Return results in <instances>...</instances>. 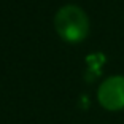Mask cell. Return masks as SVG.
I'll return each mask as SVG.
<instances>
[{
    "instance_id": "1",
    "label": "cell",
    "mask_w": 124,
    "mask_h": 124,
    "mask_svg": "<svg viewBox=\"0 0 124 124\" xmlns=\"http://www.w3.org/2000/svg\"><path fill=\"white\" fill-rule=\"evenodd\" d=\"M54 26L57 33L67 41H80L88 35V16L75 5H65L56 13Z\"/></svg>"
},
{
    "instance_id": "2",
    "label": "cell",
    "mask_w": 124,
    "mask_h": 124,
    "mask_svg": "<svg viewBox=\"0 0 124 124\" xmlns=\"http://www.w3.org/2000/svg\"><path fill=\"white\" fill-rule=\"evenodd\" d=\"M99 102L107 110H121L124 107V77H111L99 88Z\"/></svg>"
}]
</instances>
